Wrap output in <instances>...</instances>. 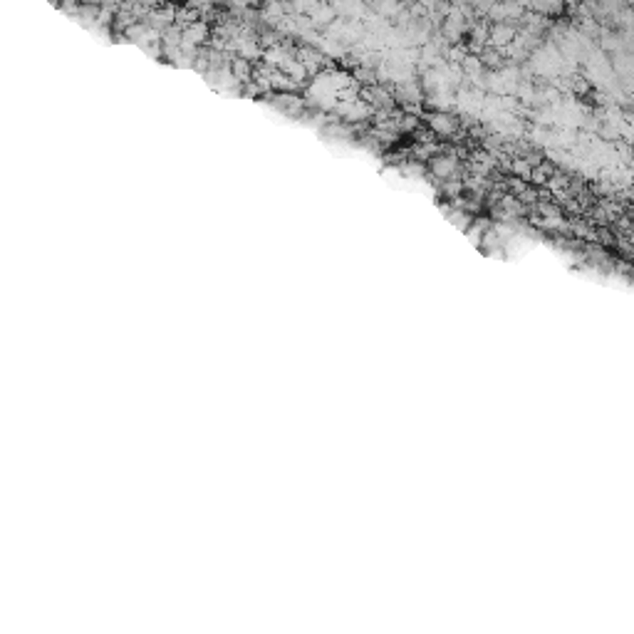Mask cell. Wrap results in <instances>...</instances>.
<instances>
[{
    "mask_svg": "<svg viewBox=\"0 0 634 634\" xmlns=\"http://www.w3.org/2000/svg\"><path fill=\"white\" fill-rule=\"evenodd\" d=\"M523 12H525L523 6L518 0H493L491 6H488L486 15L493 23H516Z\"/></svg>",
    "mask_w": 634,
    "mask_h": 634,
    "instance_id": "6da1fadb",
    "label": "cell"
},
{
    "mask_svg": "<svg viewBox=\"0 0 634 634\" xmlns=\"http://www.w3.org/2000/svg\"><path fill=\"white\" fill-rule=\"evenodd\" d=\"M518 28L513 23H491L488 28V47L493 50H505L513 43Z\"/></svg>",
    "mask_w": 634,
    "mask_h": 634,
    "instance_id": "7a4b0ae2",
    "label": "cell"
},
{
    "mask_svg": "<svg viewBox=\"0 0 634 634\" xmlns=\"http://www.w3.org/2000/svg\"><path fill=\"white\" fill-rule=\"evenodd\" d=\"M308 18H310V23H313L315 30H325L327 25H330L335 18H337V12H335V8L330 6L327 0H320V6L315 8V10L310 12Z\"/></svg>",
    "mask_w": 634,
    "mask_h": 634,
    "instance_id": "3957f363",
    "label": "cell"
},
{
    "mask_svg": "<svg viewBox=\"0 0 634 634\" xmlns=\"http://www.w3.org/2000/svg\"><path fill=\"white\" fill-rule=\"evenodd\" d=\"M458 161L456 156H431V171L436 179H454Z\"/></svg>",
    "mask_w": 634,
    "mask_h": 634,
    "instance_id": "277c9868",
    "label": "cell"
},
{
    "mask_svg": "<svg viewBox=\"0 0 634 634\" xmlns=\"http://www.w3.org/2000/svg\"><path fill=\"white\" fill-rule=\"evenodd\" d=\"M456 127H458V122H456L451 114H446V112H436V114H431L429 117V129L436 131V134H441V136L454 134Z\"/></svg>",
    "mask_w": 634,
    "mask_h": 634,
    "instance_id": "5b68a950",
    "label": "cell"
},
{
    "mask_svg": "<svg viewBox=\"0 0 634 634\" xmlns=\"http://www.w3.org/2000/svg\"><path fill=\"white\" fill-rule=\"evenodd\" d=\"M528 6H530V10L538 12V15H555V12L562 10L565 0H530Z\"/></svg>",
    "mask_w": 634,
    "mask_h": 634,
    "instance_id": "8992f818",
    "label": "cell"
},
{
    "mask_svg": "<svg viewBox=\"0 0 634 634\" xmlns=\"http://www.w3.org/2000/svg\"><path fill=\"white\" fill-rule=\"evenodd\" d=\"M622 47V43H620V37L615 35V32L610 30H602V50H607V52H612V50H620Z\"/></svg>",
    "mask_w": 634,
    "mask_h": 634,
    "instance_id": "52a82bcc",
    "label": "cell"
}]
</instances>
